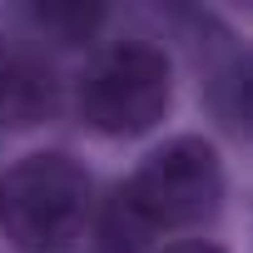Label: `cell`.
Returning <instances> with one entry per match:
<instances>
[{"mask_svg": "<svg viewBox=\"0 0 253 253\" xmlns=\"http://www.w3.org/2000/svg\"><path fill=\"white\" fill-rule=\"evenodd\" d=\"M60 114V70L40 40L0 30V129H40Z\"/></svg>", "mask_w": 253, "mask_h": 253, "instance_id": "4", "label": "cell"}, {"mask_svg": "<svg viewBox=\"0 0 253 253\" xmlns=\"http://www.w3.org/2000/svg\"><path fill=\"white\" fill-rule=\"evenodd\" d=\"M94 218V179L65 149H35L0 174V233L20 253H65Z\"/></svg>", "mask_w": 253, "mask_h": 253, "instance_id": "3", "label": "cell"}, {"mask_svg": "<svg viewBox=\"0 0 253 253\" xmlns=\"http://www.w3.org/2000/svg\"><path fill=\"white\" fill-rule=\"evenodd\" d=\"M154 253H228V248L213 243V238H169V243H159Z\"/></svg>", "mask_w": 253, "mask_h": 253, "instance_id": "6", "label": "cell"}, {"mask_svg": "<svg viewBox=\"0 0 253 253\" xmlns=\"http://www.w3.org/2000/svg\"><path fill=\"white\" fill-rule=\"evenodd\" d=\"M30 15L55 45H89L104 25V5H35Z\"/></svg>", "mask_w": 253, "mask_h": 253, "instance_id": "5", "label": "cell"}, {"mask_svg": "<svg viewBox=\"0 0 253 253\" xmlns=\"http://www.w3.org/2000/svg\"><path fill=\"white\" fill-rule=\"evenodd\" d=\"M174 99V65L164 45L144 35H119L104 40L80 80H75V109L84 129L99 139H139L169 114Z\"/></svg>", "mask_w": 253, "mask_h": 253, "instance_id": "2", "label": "cell"}, {"mask_svg": "<svg viewBox=\"0 0 253 253\" xmlns=\"http://www.w3.org/2000/svg\"><path fill=\"white\" fill-rule=\"evenodd\" d=\"M114 199L144 238H189L223 209L228 174L204 134H174L139 159V169L114 189Z\"/></svg>", "mask_w": 253, "mask_h": 253, "instance_id": "1", "label": "cell"}]
</instances>
